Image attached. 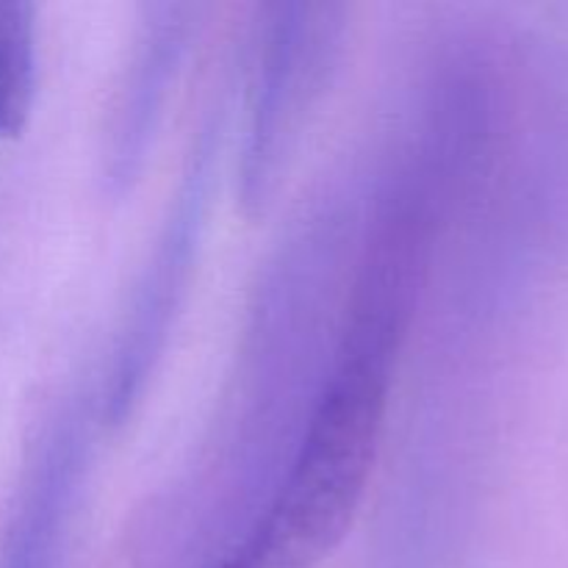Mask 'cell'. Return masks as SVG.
<instances>
[{
  "instance_id": "6da1fadb",
  "label": "cell",
  "mask_w": 568,
  "mask_h": 568,
  "mask_svg": "<svg viewBox=\"0 0 568 568\" xmlns=\"http://www.w3.org/2000/svg\"><path fill=\"white\" fill-rule=\"evenodd\" d=\"M392 358L344 353L239 568H320L342 547L375 466Z\"/></svg>"
},
{
  "instance_id": "3957f363",
  "label": "cell",
  "mask_w": 568,
  "mask_h": 568,
  "mask_svg": "<svg viewBox=\"0 0 568 568\" xmlns=\"http://www.w3.org/2000/svg\"><path fill=\"white\" fill-rule=\"evenodd\" d=\"M222 568H239L236 564H233V560H227V564L225 566H222Z\"/></svg>"
},
{
  "instance_id": "7a4b0ae2",
  "label": "cell",
  "mask_w": 568,
  "mask_h": 568,
  "mask_svg": "<svg viewBox=\"0 0 568 568\" xmlns=\"http://www.w3.org/2000/svg\"><path fill=\"white\" fill-rule=\"evenodd\" d=\"M37 92L33 6L0 0V142L17 139L31 116Z\"/></svg>"
}]
</instances>
